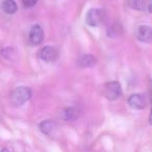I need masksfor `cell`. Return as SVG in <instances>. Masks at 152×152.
<instances>
[{
	"mask_svg": "<svg viewBox=\"0 0 152 152\" xmlns=\"http://www.w3.org/2000/svg\"><path fill=\"white\" fill-rule=\"evenodd\" d=\"M32 96V91L28 87H18L12 92L11 101L14 105H23L27 101H29Z\"/></svg>",
	"mask_w": 152,
	"mask_h": 152,
	"instance_id": "6da1fadb",
	"label": "cell"
},
{
	"mask_svg": "<svg viewBox=\"0 0 152 152\" xmlns=\"http://www.w3.org/2000/svg\"><path fill=\"white\" fill-rule=\"evenodd\" d=\"M102 95L110 101H115L122 95V88L118 81L106 83L102 88Z\"/></svg>",
	"mask_w": 152,
	"mask_h": 152,
	"instance_id": "7a4b0ae2",
	"label": "cell"
},
{
	"mask_svg": "<svg viewBox=\"0 0 152 152\" xmlns=\"http://www.w3.org/2000/svg\"><path fill=\"white\" fill-rule=\"evenodd\" d=\"M104 20V12L101 9H91L86 15V23L91 27L99 26Z\"/></svg>",
	"mask_w": 152,
	"mask_h": 152,
	"instance_id": "3957f363",
	"label": "cell"
},
{
	"mask_svg": "<svg viewBox=\"0 0 152 152\" xmlns=\"http://www.w3.org/2000/svg\"><path fill=\"white\" fill-rule=\"evenodd\" d=\"M39 57L46 63H53L58 57V51L53 46H44L38 53Z\"/></svg>",
	"mask_w": 152,
	"mask_h": 152,
	"instance_id": "277c9868",
	"label": "cell"
},
{
	"mask_svg": "<svg viewBox=\"0 0 152 152\" xmlns=\"http://www.w3.org/2000/svg\"><path fill=\"white\" fill-rule=\"evenodd\" d=\"M44 40V30L39 24H34L29 30V42L34 46H38Z\"/></svg>",
	"mask_w": 152,
	"mask_h": 152,
	"instance_id": "5b68a950",
	"label": "cell"
},
{
	"mask_svg": "<svg viewBox=\"0 0 152 152\" xmlns=\"http://www.w3.org/2000/svg\"><path fill=\"white\" fill-rule=\"evenodd\" d=\"M128 7L135 11L151 13L152 0H129Z\"/></svg>",
	"mask_w": 152,
	"mask_h": 152,
	"instance_id": "8992f818",
	"label": "cell"
},
{
	"mask_svg": "<svg viewBox=\"0 0 152 152\" xmlns=\"http://www.w3.org/2000/svg\"><path fill=\"white\" fill-rule=\"evenodd\" d=\"M128 104L133 110H143L147 105V99L142 94H132L128 98Z\"/></svg>",
	"mask_w": 152,
	"mask_h": 152,
	"instance_id": "52a82bcc",
	"label": "cell"
},
{
	"mask_svg": "<svg viewBox=\"0 0 152 152\" xmlns=\"http://www.w3.org/2000/svg\"><path fill=\"white\" fill-rule=\"evenodd\" d=\"M137 38L140 42L150 43L152 40V29L148 25H140L137 27Z\"/></svg>",
	"mask_w": 152,
	"mask_h": 152,
	"instance_id": "ba28073f",
	"label": "cell"
},
{
	"mask_svg": "<svg viewBox=\"0 0 152 152\" xmlns=\"http://www.w3.org/2000/svg\"><path fill=\"white\" fill-rule=\"evenodd\" d=\"M79 117V112L77 108L70 106V107H65L61 112V118L65 121H74Z\"/></svg>",
	"mask_w": 152,
	"mask_h": 152,
	"instance_id": "9c48e42d",
	"label": "cell"
},
{
	"mask_svg": "<svg viewBox=\"0 0 152 152\" xmlns=\"http://www.w3.org/2000/svg\"><path fill=\"white\" fill-rule=\"evenodd\" d=\"M97 64V58L92 54H86L79 57L78 66L80 68H92Z\"/></svg>",
	"mask_w": 152,
	"mask_h": 152,
	"instance_id": "30bf717a",
	"label": "cell"
},
{
	"mask_svg": "<svg viewBox=\"0 0 152 152\" xmlns=\"http://www.w3.org/2000/svg\"><path fill=\"white\" fill-rule=\"evenodd\" d=\"M40 130L42 131L44 134L50 135L56 130V124L54 121L52 120H45L40 123Z\"/></svg>",
	"mask_w": 152,
	"mask_h": 152,
	"instance_id": "8fae6325",
	"label": "cell"
},
{
	"mask_svg": "<svg viewBox=\"0 0 152 152\" xmlns=\"http://www.w3.org/2000/svg\"><path fill=\"white\" fill-rule=\"evenodd\" d=\"M1 9L4 13L13 15L18 11V5L15 0H3L1 2Z\"/></svg>",
	"mask_w": 152,
	"mask_h": 152,
	"instance_id": "7c38bea8",
	"label": "cell"
},
{
	"mask_svg": "<svg viewBox=\"0 0 152 152\" xmlns=\"http://www.w3.org/2000/svg\"><path fill=\"white\" fill-rule=\"evenodd\" d=\"M1 54L4 58L7 59H13V57H16V51L14 50V48H4L1 51Z\"/></svg>",
	"mask_w": 152,
	"mask_h": 152,
	"instance_id": "4fadbf2b",
	"label": "cell"
},
{
	"mask_svg": "<svg viewBox=\"0 0 152 152\" xmlns=\"http://www.w3.org/2000/svg\"><path fill=\"white\" fill-rule=\"evenodd\" d=\"M22 3L25 7L30 9V7H34L38 3V0H22Z\"/></svg>",
	"mask_w": 152,
	"mask_h": 152,
	"instance_id": "5bb4252c",
	"label": "cell"
},
{
	"mask_svg": "<svg viewBox=\"0 0 152 152\" xmlns=\"http://www.w3.org/2000/svg\"><path fill=\"white\" fill-rule=\"evenodd\" d=\"M0 152H10V151H9V150L7 149V148H3V149L1 150V151H0Z\"/></svg>",
	"mask_w": 152,
	"mask_h": 152,
	"instance_id": "9a60e30c",
	"label": "cell"
}]
</instances>
